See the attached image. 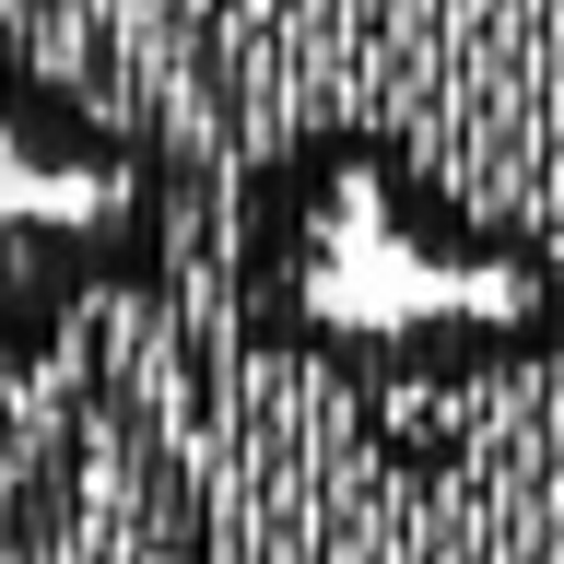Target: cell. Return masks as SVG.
I'll use <instances>...</instances> for the list:
<instances>
[{
  "label": "cell",
  "mask_w": 564,
  "mask_h": 564,
  "mask_svg": "<svg viewBox=\"0 0 564 564\" xmlns=\"http://www.w3.org/2000/svg\"><path fill=\"white\" fill-rule=\"evenodd\" d=\"M247 329L352 377H506L564 341V259L423 176L388 130H306L236 200Z\"/></svg>",
  "instance_id": "cell-1"
}]
</instances>
